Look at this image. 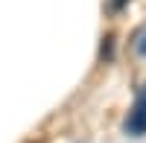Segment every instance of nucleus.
<instances>
[{"label":"nucleus","instance_id":"f257e3e1","mask_svg":"<svg viewBox=\"0 0 146 143\" xmlns=\"http://www.w3.org/2000/svg\"><path fill=\"white\" fill-rule=\"evenodd\" d=\"M123 128H126V134H131V137L146 134V85L137 91L135 105H131V111H129V117H126Z\"/></svg>","mask_w":146,"mask_h":143},{"label":"nucleus","instance_id":"f03ea898","mask_svg":"<svg viewBox=\"0 0 146 143\" xmlns=\"http://www.w3.org/2000/svg\"><path fill=\"white\" fill-rule=\"evenodd\" d=\"M131 47H135V53H137V56H143V58H146V23L135 32V38H131Z\"/></svg>","mask_w":146,"mask_h":143},{"label":"nucleus","instance_id":"7ed1b4c3","mask_svg":"<svg viewBox=\"0 0 146 143\" xmlns=\"http://www.w3.org/2000/svg\"><path fill=\"white\" fill-rule=\"evenodd\" d=\"M126 3H129V0H111V6H114V9H123Z\"/></svg>","mask_w":146,"mask_h":143}]
</instances>
